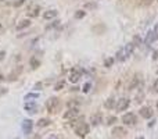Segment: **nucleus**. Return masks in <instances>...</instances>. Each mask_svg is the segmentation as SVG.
Masks as SVG:
<instances>
[{
	"mask_svg": "<svg viewBox=\"0 0 158 139\" xmlns=\"http://www.w3.org/2000/svg\"><path fill=\"white\" fill-rule=\"evenodd\" d=\"M4 57V51H0V60Z\"/></svg>",
	"mask_w": 158,
	"mask_h": 139,
	"instance_id": "72a5a7b5",
	"label": "nucleus"
},
{
	"mask_svg": "<svg viewBox=\"0 0 158 139\" xmlns=\"http://www.w3.org/2000/svg\"><path fill=\"white\" fill-rule=\"evenodd\" d=\"M114 106H115V100L112 99V97H110V99L105 100V103H104V107H105V109H112Z\"/></svg>",
	"mask_w": 158,
	"mask_h": 139,
	"instance_id": "6ab92c4d",
	"label": "nucleus"
},
{
	"mask_svg": "<svg viewBox=\"0 0 158 139\" xmlns=\"http://www.w3.org/2000/svg\"><path fill=\"white\" fill-rule=\"evenodd\" d=\"M79 78H81V71L79 70H72L71 73H69V82H72V84H76L79 81Z\"/></svg>",
	"mask_w": 158,
	"mask_h": 139,
	"instance_id": "6e6552de",
	"label": "nucleus"
},
{
	"mask_svg": "<svg viewBox=\"0 0 158 139\" xmlns=\"http://www.w3.org/2000/svg\"><path fill=\"white\" fill-rule=\"evenodd\" d=\"M151 3V0H141L140 4H150Z\"/></svg>",
	"mask_w": 158,
	"mask_h": 139,
	"instance_id": "7c9ffc66",
	"label": "nucleus"
},
{
	"mask_svg": "<svg viewBox=\"0 0 158 139\" xmlns=\"http://www.w3.org/2000/svg\"><path fill=\"white\" fill-rule=\"evenodd\" d=\"M122 122L125 125H135L136 124V116L133 113H126L122 117Z\"/></svg>",
	"mask_w": 158,
	"mask_h": 139,
	"instance_id": "423d86ee",
	"label": "nucleus"
},
{
	"mask_svg": "<svg viewBox=\"0 0 158 139\" xmlns=\"http://www.w3.org/2000/svg\"><path fill=\"white\" fill-rule=\"evenodd\" d=\"M39 11H40V8L38 7V6H33V7L28 11V15L29 17H38V15H39Z\"/></svg>",
	"mask_w": 158,
	"mask_h": 139,
	"instance_id": "dca6fc26",
	"label": "nucleus"
},
{
	"mask_svg": "<svg viewBox=\"0 0 158 139\" xmlns=\"http://www.w3.org/2000/svg\"><path fill=\"white\" fill-rule=\"evenodd\" d=\"M133 48H135V45L133 43H129V45H126V46H123V48L117 53V60H119V61H125V60L132 54Z\"/></svg>",
	"mask_w": 158,
	"mask_h": 139,
	"instance_id": "f257e3e1",
	"label": "nucleus"
},
{
	"mask_svg": "<svg viewBox=\"0 0 158 139\" xmlns=\"http://www.w3.org/2000/svg\"><path fill=\"white\" fill-rule=\"evenodd\" d=\"M0 29H2V25H0Z\"/></svg>",
	"mask_w": 158,
	"mask_h": 139,
	"instance_id": "c9c22d12",
	"label": "nucleus"
},
{
	"mask_svg": "<svg viewBox=\"0 0 158 139\" xmlns=\"http://www.w3.org/2000/svg\"><path fill=\"white\" fill-rule=\"evenodd\" d=\"M90 122L93 125H99L101 122V114H93V116L90 117Z\"/></svg>",
	"mask_w": 158,
	"mask_h": 139,
	"instance_id": "ddd939ff",
	"label": "nucleus"
},
{
	"mask_svg": "<svg viewBox=\"0 0 158 139\" xmlns=\"http://www.w3.org/2000/svg\"><path fill=\"white\" fill-rule=\"evenodd\" d=\"M31 25V21L29 20H22L17 24V29H24V28H28Z\"/></svg>",
	"mask_w": 158,
	"mask_h": 139,
	"instance_id": "4468645a",
	"label": "nucleus"
},
{
	"mask_svg": "<svg viewBox=\"0 0 158 139\" xmlns=\"http://www.w3.org/2000/svg\"><path fill=\"white\" fill-rule=\"evenodd\" d=\"M24 107H25V110L28 111V113H31V114L35 113V111H36V104H35L33 102H26V103H25V106H24Z\"/></svg>",
	"mask_w": 158,
	"mask_h": 139,
	"instance_id": "9b49d317",
	"label": "nucleus"
},
{
	"mask_svg": "<svg viewBox=\"0 0 158 139\" xmlns=\"http://www.w3.org/2000/svg\"><path fill=\"white\" fill-rule=\"evenodd\" d=\"M29 64H31V67H32L33 70H36L38 67L40 66V61L36 59V57H32V59H31V61H29Z\"/></svg>",
	"mask_w": 158,
	"mask_h": 139,
	"instance_id": "a211bd4d",
	"label": "nucleus"
},
{
	"mask_svg": "<svg viewBox=\"0 0 158 139\" xmlns=\"http://www.w3.org/2000/svg\"><path fill=\"white\" fill-rule=\"evenodd\" d=\"M111 134L114 136H123V135H126V129L123 127H115Z\"/></svg>",
	"mask_w": 158,
	"mask_h": 139,
	"instance_id": "9d476101",
	"label": "nucleus"
},
{
	"mask_svg": "<svg viewBox=\"0 0 158 139\" xmlns=\"http://www.w3.org/2000/svg\"><path fill=\"white\" fill-rule=\"evenodd\" d=\"M153 89H154V92H157L158 93V78L154 81V84H153Z\"/></svg>",
	"mask_w": 158,
	"mask_h": 139,
	"instance_id": "393cba45",
	"label": "nucleus"
},
{
	"mask_svg": "<svg viewBox=\"0 0 158 139\" xmlns=\"http://www.w3.org/2000/svg\"><path fill=\"white\" fill-rule=\"evenodd\" d=\"M86 7H89V8H94V7H96V4H86Z\"/></svg>",
	"mask_w": 158,
	"mask_h": 139,
	"instance_id": "2f4dec72",
	"label": "nucleus"
},
{
	"mask_svg": "<svg viewBox=\"0 0 158 139\" xmlns=\"http://www.w3.org/2000/svg\"><path fill=\"white\" fill-rule=\"evenodd\" d=\"M46 107H47V111L51 114L57 113L58 109H60V99L57 97H50V99L46 102Z\"/></svg>",
	"mask_w": 158,
	"mask_h": 139,
	"instance_id": "f03ea898",
	"label": "nucleus"
},
{
	"mask_svg": "<svg viewBox=\"0 0 158 139\" xmlns=\"http://www.w3.org/2000/svg\"><path fill=\"white\" fill-rule=\"evenodd\" d=\"M89 131H90V128H89V125L87 124H85V122H81V124H78L75 127V134L79 136V138H85V136L89 134Z\"/></svg>",
	"mask_w": 158,
	"mask_h": 139,
	"instance_id": "7ed1b4c3",
	"label": "nucleus"
},
{
	"mask_svg": "<svg viewBox=\"0 0 158 139\" xmlns=\"http://www.w3.org/2000/svg\"><path fill=\"white\" fill-rule=\"evenodd\" d=\"M22 129H24L26 134H29V132L32 131V121H31V120H25V121H24V124H22Z\"/></svg>",
	"mask_w": 158,
	"mask_h": 139,
	"instance_id": "f8f14e48",
	"label": "nucleus"
},
{
	"mask_svg": "<svg viewBox=\"0 0 158 139\" xmlns=\"http://www.w3.org/2000/svg\"><path fill=\"white\" fill-rule=\"evenodd\" d=\"M114 122H117V117H112L111 116V117L107 118V125H112Z\"/></svg>",
	"mask_w": 158,
	"mask_h": 139,
	"instance_id": "4be33fe9",
	"label": "nucleus"
},
{
	"mask_svg": "<svg viewBox=\"0 0 158 139\" xmlns=\"http://www.w3.org/2000/svg\"><path fill=\"white\" fill-rule=\"evenodd\" d=\"M158 39V24L154 26V29L148 31L147 33V38H146V43H153Z\"/></svg>",
	"mask_w": 158,
	"mask_h": 139,
	"instance_id": "20e7f679",
	"label": "nucleus"
},
{
	"mask_svg": "<svg viewBox=\"0 0 158 139\" xmlns=\"http://www.w3.org/2000/svg\"><path fill=\"white\" fill-rule=\"evenodd\" d=\"M3 81H4V75L3 74H0V82H3Z\"/></svg>",
	"mask_w": 158,
	"mask_h": 139,
	"instance_id": "473e14b6",
	"label": "nucleus"
},
{
	"mask_svg": "<svg viewBox=\"0 0 158 139\" xmlns=\"http://www.w3.org/2000/svg\"><path fill=\"white\" fill-rule=\"evenodd\" d=\"M85 14H86L85 11H76L75 17H76V18H83V17H85Z\"/></svg>",
	"mask_w": 158,
	"mask_h": 139,
	"instance_id": "5701e85b",
	"label": "nucleus"
},
{
	"mask_svg": "<svg viewBox=\"0 0 158 139\" xmlns=\"http://www.w3.org/2000/svg\"><path fill=\"white\" fill-rule=\"evenodd\" d=\"M6 93H7V89H6V88H0V96L6 95Z\"/></svg>",
	"mask_w": 158,
	"mask_h": 139,
	"instance_id": "cd10ccee",
	"label": "nucleus"
},
{
	"mask_svg": "<svg viewBox=\"0 0 158 139\" xmlns=\"http://www.w3.org/2000/svg\"><path fill=\"white\" fill-rule=\"evenodd\" d=\"M129 104H130V100L126 99V97H122V99H119L118 102H117L115 107H117L118 111H123V110H126L128 107H129Z\"/></svg>",
	"mask_w": 158,
	"mask_h": 139,
	"instance_id": "39448f33",
	"label": "nucleus"
},
{
	"mask_svg": "<svg viewBox=\"0 0 158 139\" xmlns=\"http://www.w3.org/2000/svg\"><path fill=\"white\" fill-rule=\"evenodd\" d=\"M50 124H51V121L49 118H40L38 121V127H47V125H50Z\"/></svg>",
	"mask_w": 158,
	"mask_h": 139,
	"instance_id": "f3484780",
	"label": "nucleus"
},
{
	"mask_svg": "<svg viewBox=\"0 0 158 139\" xmlns=\"http://www.w3.org/2000/svg\"><path fill=\"white\" fill-rule=\"evenodd\" d=\"M78 116H79L78 107H71L68 111H65V113H64V118H65V120H74V118L78 117Z\"/></svg>",
	"mask_w": 158,
	"mask_h": 139,
	"instance_id": "0eeeda50",
	"label": "nucleus"
},
{
	"mask_svg": "<svg viewBox=\"0 0 158 139\" xmlns=\"http://www.w3.org/2000/svg\"><path fill=\"white\" fill-rule=\"evenodd\" d=\"M24 3H25V0H18L17 3H14V6L15 7H20V6H22Z\"/></svg>",
	"mask_w": 158,
	"mask_h": 139,
	"instance_id": "bb28decb",
	"label": "nucleus"
},
{
	"mask_svg": "<svg viewBox=\"0 0 158 139\" xmlns=\"http://www.w3.org/2000/svg\"><path fill=\"white\" fill-rule=\"evenodd\" d=\"M90 91V84H86L83 86V92H89Z\"/></svg>",
	"mask_w": 158,
	"mask_h": 139,
	"instance_id": "c85d7f7f",
	"label": "nucleus"
},
{
	"mask_svg": "<svg viewBox=\"0 0 158 139\" xmlns=\"http://www.w3.org/2000/svg\"><path fill=\"white\" fill-rule=\"evenodd\" d=\"M64 85H65V82H64V81H60V82H57V84H56L54 89H56V91H61V89L64 88Z\"/></svg>",
	"mask_w": 158,
	"mask_h": 139,
	"instance_id": "aec40b11",
	"label": "nucleus"
},
{
	"mask_svg": "<svg viewBox=\"0 0 158 139\" xmlns=\"http://www.w3.org/2000/svg\"><path fill=\"white\" fill-rule=\"evenodd\" d=\"M35 97H38V95H36V93H29V95H26L25 99L29 100V99H35Z\"/></svg>",
	"mask_w": 158,
	"mask_h": 139,
	"instance_id": "a878e982",
	"label": "nucleus"
},
{
	"mask_svg": "<svg viewBox=\"0 0 158 139\" xmlns=\"http://www.w3.org/2000/svg\"><path fill=\"white\" fill-rule=\"evenodd\" d=\"M140 116L143 118H151L153 117V110L150 107H141L140 109Z\"/></svg>",
	"mask_w": 158,
	"mask_h": 139,
	"instance_id": "1a4fd4ad",
	"label": "nucleus"
},
{
	"mask_svg": "<svg viewBox=\"0 0 158 139\" xmlns=\"http://www.w3.org/2000/svg\"><path fill=\"white\" fill-rule=\"evenodd\" d=\"M112 63H114V60H112V59H108V60H105L104 66H105V67H111V66H112Z\"/></svg>",
	"mask_w": 158,
	"mask_h": 139,
	"instance_id": "b1692460",
	"label": "nucleus"
},
{
	"mask_svg": "<svg viewBox=\"0 0 158 139\" xmlns=\"http://www.w3.org/2000/svg\"><path fill=\"white\" fill-rule=\"evenodd\" d=\"M137 84H139V79H137V78H133V81L129 84V86H128V88H129V91H130V89H135V86H136Z\"/></svg>",
	"mask_w": 158,
	"mask_h": 139,
	"instance_id": "412c9836",
	"label": "nucleus"
},
{
	"mask_svg": "<svg viewBox=\"0 0 158 139\" xmlns=\"http://www.w3.org/2000/svg\"><path fill=\"white\" fill-rule=\"evenodd\" d=\"M43 17L46 20H51V18H56L57 17V11L56 10H49V11H46L43 14Z\"/></svg>",
	"mask_w": 158,
	"mask_h": 139,
	"instance_id": "2eb2a0df",
	"label": "nucleus"
},
{
	"mask_svg": "<svg viewBox=\"0 0 158 139\" xmlns=\"http://www.w3.org/2000/svg\"><path fill=\"white\" fill-rule=\"evenodd\" d=\"M74 106H78V102H68V107H74Z\"/></svg>",
	"mask_w": 158,
	"mask_h": 139,
	"instance_id": "c756f323",
	"label": "nucleus"
},
{
	"mask_svg": "<svg viewBox=\"0 0 158 139\" xmlns=\"http://www.w3.org/2000/svg\"><path fill=\"white\" fill-rule=\"evenodd\" d=\"M157 110H158V100H157Z\"/></svg>",
	"mask_w": 158,
	"mask_h": 139,
	"instance_id": "f704fd0d",
	"label": "nucleus"
}]
</instances>
